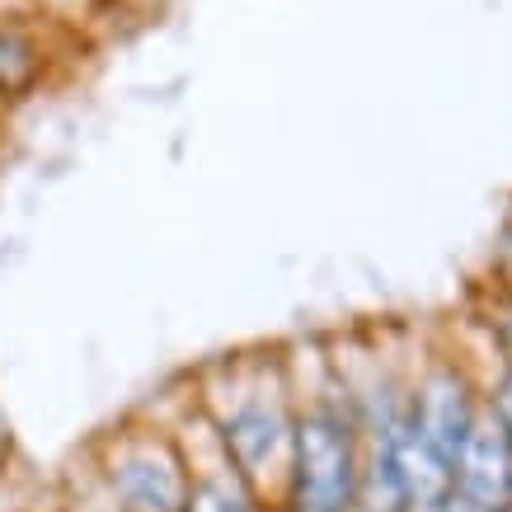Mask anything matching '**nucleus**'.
Returning <instances> with one entry per match:
<instances>
[{
	"mask_svg": "<svg viewBox=\"0 0 512 512\" xmlns=\"http://www.w3.org/2000/svg\"><path fill=\"white\" fill-rule=\"evenodd\" d=\"M451 494L480 512H512V437L489 409L451 456Z\"/></svg>",
	"mask_w": 512,
	"mask_h": 512,
	"instance_id": "39448f33",
	"label": "nucleus"
},
{
	"mask_svg": "<svg viewBox=\"0 0 512 512\" xmlns=\"http://www.w3.org/2000/svg\"><path fill=\"white\" fill-rule=\"evenodd\" d=\"M94 484L109 512H184L193 456L179 423L123 419L94 442Z\"/></svg>",
	"mask_w": 512,
	"mask_h": 512,
	"instance_id": "7ed1b4c3",
	"label": "nucleus"
},
{
	"mask_svg": "<svg viewBox=\"0 0 512 512\" xmlns=\"http://www.w3.org/2000/svg\"><path fill=\"white\" fill-rule=\"evenodd\" d=\"M484 409L503 423V433L512 437V372L508 367H498V376L484 386Z\"/></svg>",
	"mask_w": 512,
	"mask_h": 512,
	"instance_id": "9d476101",
	"label": "nucleus"
},
{
	"mask_svg": "<svg viewBox=\"0 0 512 512\" xmlns=\"http://www.w3.org/2000/svg\"><path fill=\"white\" fill-rule=\"evenodd\" d=\"M43 47L33 33H24L19 24H5L0 19V104H19L38 90L43 80Z\"/></svg>",
	"mask_w": 512,
	"mask_h": 512,
	"instance_id": "6e6552de",
	"label": "nucleus"
},
{
	"mask_svg": "<svg viewBox=\"0 0 512 512\" xmlns=\"http://www.w3.org/2000/svg\"><path fill=\"white\" fill-rule=\"evenodd\" d=\"M372 447H386L395 470H400V484L409 494V508L414 512H437L451 498V456L437 451L428 437L419 433V423L409 419L390 442H372Z\"/></svg>",
	"mask_w": 512,
	"mask_h": 512,
	"instance_id": "423d86ee",
	"label": "nucleus"
},
{
	"mask_svg": "<svg viewBox=\"0 0 512 512\" xmlns=\"http://www.w3.org/2000/svg\"><path fill=\"white\" fill-rule=\"evenodd\" d=\"M188 456H193V489H188L184 512H273L264 498L226 466L217 437L207 442V451L188 447Z\"/></svg>",
	"mask_w": 512,
	"mask_h": 512,
	"instance_id": "0eeeda50",
	"label": "nucleus"
},
{
	"mask_svg": "<svg viewBox=\"0 0 512 512\" xmlns=\"http://www.w3.org/2000/svg\"><path fill=\"white\" fill-rule=\"evenodd\" d=\"M484 414V386L461 357L433 353L409 372V419L437 451L456 456L475 419Z\"/></svg>",
	"mask_w": 512,
	"mask_h": 512,
	"instance_id": "20e7f679",
	"label": "nucleus"
},
{
	"mask_svg": "<svg viewBox=\"0 0 512 512\" xmlns=\"http://www.w3.org/2000/svg\"><path fill=\"white\" fill-rule=\"evenodd\" d=\"M226 466L278 512L296 442V376L287 348L221 357L193 390Z\"/></svg>",
	"mask_w": 512,
	"mask_h": 512,
	"instance_id": "f257e3e1",
	"label": "nucleus"
},
{
	"mask_svg": "<svg viewBox=\"0 0 512 512\" xmlns=\"http://www.w3.org/2000/svg\"><path fill=\"white\" fill-rule=\"evenodd\" d=\"M357 512H414L409 494L400 484V470L390 461L386 447L367 442V461H362V484H357Z\"/></svg>",
	"mask_w": 512,
	"mask_h": 512,
	"instance_id": "1a4fd4ad",
	"label": "nucleus"
},
{
	"mask_svg": "<svg viewBox=\"0 0 512 512\" xmlns=\"http://www.w3.org/2000/svg\"><path fill=\"white\" fill-rule=\"evenodd\" d=\"M489 334H494V348H498V367L512 372V306L489 320Z\"/></svg>",
	"mask_w": 512,
	"mask_h": 512,
	"instance_id": "9b49d317",
	"label": "nucleus"
},
{
	"mask_svg": "<svg viewBox=\"0 0 512 512\" xmlns=\"http://www.w3.org/2000/svg\"><path fill=\"white\" fill-rule=\"evenodd\" d=\"M498 273L512 282V212L503 221V235H498Z\"/></svg>",
	"mask_w": 512,
	"mask_h": 512,
	"instance_id": "f8f14e48",
	"label": "nucleus"
},
{
	"mask_svg": "<svg viewBox=\"0 0 512 512\" xmlns=\"http://www.w3.org/2000/svg\"><path fill=\"white\" fill-rule=\"evenodd\" d=\"M296 376V372H292ZM367 433L334 353H315V376H296V442L278 512H357Z\"/></svg>",
	"mask_w": 512,
	"mask_h": 512,
	"instance_id": "f03ea898",
	"label": "nucleus"
}]
</instances>
